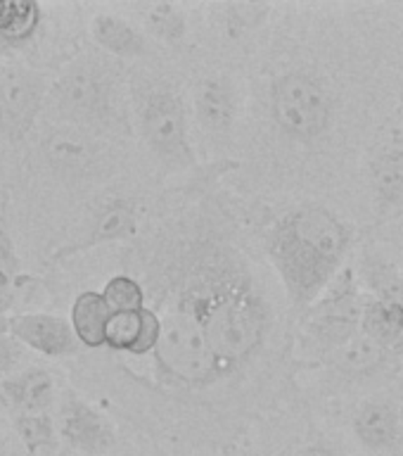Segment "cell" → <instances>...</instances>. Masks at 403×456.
I'll return each mask as SVG.
<instances>
[{
    "label": "cell",
    "mask_w": 403,
    "mask_h": 456,
    "mask_svg": "<svg viewBox=\"0 0 403 456\" xmlns=\"http://www.w3.org/2000/svg\"><path fill=\"white\" fill-rule=\"evenodd\" d=\"M349 240V228L323 207H302L278 221L269 256L294 305H309L330 283Z\"/></svg>",
    "instance_id": "obj_1"
},
{
    "label": "cell",
    "mask_w": 403,
    "mask_h": 456,
    "mask_svg": "<svg viewBox=\"0 0 403 456\" xmlns=\"http://www.w3.org/2000/svg\"><path fill=\"white\" fill-rule=\"evenodd\" d=\"M192 309L205 326L223 373L247 362L262 347L269 314L245 276L206 266L202 285L192 290Z\"/></svg>",
    "instance_id": "obj_2"
},
{
    "label": "cell",
    "mask_w": 403,
    "mask_h": 456,
    "mask_svg": "<svg viewBox=\"0 0 403 456\" xmlns=\"http://www.w3.org/2000/svg\"><path fill=\"white\" fill-rule=\"evenodd\" d=\"M155 354L169 376L188 385H206L223 376L219 356L192 306H181L164 316Z\"/></svg>",
    "instance_id": "obj_3"
},
{
    "label": "cell",
    "mask_w": 403,
    "mask_h": 456,
    "mask_svg": "<svg viewBox=\"0 0 403 456\" xmlns=\"http://www.w3.org/2000/svg\"><path fill=\"white\" fill-rule=\"evenodd\" d=\"M270 102L280 128L299 141H313L326 134L333 117L330 95L318 78L306 71H290L276 78Z\"/></svg>",
    "instance_id": "obj_4"
},
{
    "label": "cell",
    "mask_w": 403,
    "mask_h": 456,
    "mask_svg": "<svg viewBox=\"0 0 403 456\" xmlns=\"http://www.w3.org/2000/svg\"><path fill=\"white\" fill-rule=\"evenodd\" d=\"M142 131L149 145L169 162L185 164L192 159L183 105L173 93L159 91L149 95L142 110Z\"/></svg>",
    "instance_id": "obj_5"
},
{
    "label": "cell",
    "mask_w": 403,
    "mask_h": 456,
    "mask_svg": "<svg viewBox=\"0 0 403 456\" xmlns=\"http://www.w3.org/2000/svg\"><path fill=\"white\" fill-rule=\"evenodd\" d=\"M361 297L356 292L354 276L347 271L330 295L311 312V330L320 342L342 347L354 340L356 330L363 323Z\"/></svg>",
    "instance_id": "obj_6"
},
{
    "label": "cell",
    "mask_w": 403,
    "mask_h": 456,
    "mask_svg": "<svg viewBox=\"0 0 403 456\" xmlns=\"http://www.w3.org/2000/svg\"><path fill=\"white\" fill-rule=\"evenodd\" d=\"M41 110V81L34 74L12 71L0 77V134L20 138L34 126Z\"/></svg>",
    "instance_id": "obj_7"
},
{
    "label": "cell",
    "mask_w": 403,
    "mask_h": 456,
    "mask_svg": "<svg viewBox=\"0 0 403 456\" xmlns=\"http://www.w3.org/2000/svg\"><path fill=\"white\" fill-rule=\"evenodd\" d=\"M10 335L21 345L48 356H64L77 352V333L71 321L52 314H20L10 319Z\"/></svg>",
    "instance_id": "obj_8"
},
{
    "label": "cell",
    "mask_w": 403,
    "mask_h": 456,
    "mask_svg": "<svg viewBox=\"0 0 403 456\" xmlns=\"http://www.w3.org/2000/svg\"><path fill=\"white\" fill-rule=\"evenodd\" d=\"M60 435L69 447L84 454H105L114 444L109 423L78 399H69L64 404L62 416H60Z\"/></svg>",
    "instance_id": "obj_9"
},
{
    "label": "cell",
    "mask_w": 403,
    "mask_h": 456,
    "mask_svg": "<svg viewBox=\"0 0 403 456\" xmlns=\"http://www.w3.org/2000/svg\"><path fill=\"white\" fill-rule=\"evenodd\" d=\"M57 100L64 112L95 117L107 105L105 78L91 67H78L57 84Z\"/></svg>",
    "instance_id": "obj_10"
},
{
    "label": "cell",
    "mask_w": 403,
    "mask_h": 456,
    "mask_svg": "<svg viewBox=\"0 0 403 456\" xmlns=\"http://www.w3.org/2000/svg\"><path fill=\"white\" fill-rule=\"evenodd\" d=\"M52 376L43 369H27L0 380V392L20 413H45L52 402Z\"/></svg>",
    "instance_id": "obj_11"
},
{
    "label": "cell",
    "mask_w": 403,
    "mask_h": 456,
    "mask_svg": "<svg viewBox=\"0 0 403 456\" xmlns=\"http://www.w3.org/2000/svg\"><path fill=\"white\" fill-rule=\"evenodd\" d=\"M112 314V306L107 305L102 292H81L71 306V328L78 342H84L85 347H102Z\"/></svg>",
    "instance_id": "obj_12"
},
{
    "label": "cell",
    "mask_w": 403,
    "mask_h": 456,
    "mask_svg": "<svg viewBox=\"0 0 403 456\" xmlns=\"http://www.w3.org/2000/svg\"><path fill=\"white\" fill-rule=\"evenodd\" d=\"M354 433L370 449H390L399 440L397 411L387 402H368L359 409Z\"/></svg>",
    "instance_id": "obj_13"
},
{
    "label": "cell",
    "mask_w": 403,
    "mask_h": 456,
    "mask_svg": "<svg viewBox=\"0 0 403 456\" xmlns=\"http://www.w3.org/2000/svg\"><path fill=\"white\" fill-rule=\"evenodd\" d=\"M135 231V212L133 205L126 202V200H117L112 205H107L102 212H100L95 226H93L88 240H84L81 245L71 249H64L57 256L69 255V252H77V249L85 248H95V245H102V242L109 240H119V238H126Z\"/></svg>",
    "instance_id": "obj_14"
},
{
    "label": "cell",
    "mask_w": 403,
    "mask_h": 456,
    "mask_svg": "<svg viewBox=\"0 0 403 456\" xmlns=\"http://www.w3.org/2000/svg\"><path fill=\"white\" fill-rule=\"evenodd\" d=\"M197 114L212 131H226L233 124L235 98L223 78H209L197 93Z\"/></svg>",
    "instance_id": "obj_15"
},
{
    "label": "cell",
    "mask_w": 403,
    "mask_h": 456,
    "mask_svg": "<svg viewBox=\"0 0 403 456\" xmlns=\"http://www.w3.org/2000/svg\"><path fill=\"white\" fill-rule=\"evenodd\" d=\"M41 24V7L34 0H0V41L20 45L36 34Z\"/></svg>",
    "instance_id": "obj_16"
},
{
    "label": "cell",
    "mask_w": 403,
    "mask_h": 456,
    "mask_svg": "<svg viewBox=\"0 0 403 456\" xmlns=\"http://www.w3.org/2000/svg\"><path fill=\"white\" fill-rule=\"evenodd\" d=\"M373 191L383 209L403 207V150H390L370 167Z\"/></svg>",
    "instance_id": "obj_17"
},
{
    "label": "cell",
    "mask_w": 403,
    "mask_h": 456,
    "mask_svg": "<svg viewBox=\"0 0 403 456\" xmlns=\"http://www.w3.org/2000/svg\"><path fill=\"white\" fill-rule=\"evenodd\" d=\"M93 36H95V41L102 48H107L114 55L135 57L145 50L142 36L131 24H126L119 17H112V14L95 17V21H93Z\"/></svg>",
    "instance_id": "obj_18"
},
{
    "label": "cell",
    "mask_w": 403,
    "mask_h": 456,
    "mask_svg": "<svg viewBox=\"0 0 403 456\" xmlns=\"http://www.w3.org/2000/svg\"><path fill=\"white\" fill-rule=\"evenodd\" d=\"M363 330L380 345H391L403 338V305L397 302H368L363 309Z\"/></svg>",
    "instance_id": "obj_19"
},
{
    "label": "cell",
    "mask_w": 403,
    "mask_h": 456,
    "mask_svg": "<svg viewBox=\"0 0 403 456\" xmlns=\"http://www.w3.org/2000/svg\"><path fill=\"white\" fill-rule=\"evenodd\" d=\"M384 354H387L384 345H380L368 335H363V338H354L347 345H342L337 356H334V363L347 376H368V373L383 366Z\"/></svg>",
    "instance_id": "obj_20"
},
{
    "label": "cell",
    "mask_w": 403,
    "mask_h": 456,
    "mask_svg": "<svg viewBox=\"0 0 403 456\" xmlns=\"http://www.w3.org/2000/svg\"><path fill=\"white\" fill-rule=\"evenodd\" d=\"M14 430L27 449V456H36L41 449L55 447V426L48 413H17Z\"/></svg>",
    "instance_id": "obj_21"
},
{
    "label": "cell",
    "mask_w": 403,
    "mask_h": 456,
    "mask_svg": "<svg viewBox=\"0 0 403 456\" xmlns=\"http://www.w3.org/2000/svg\"><path fill=\"white\" fill-rule=\"evenodd\" d=\"M93 157V150L88 142L77 138V135L57 134L48 142V159L55 164L60 171H81L88 167Z\"/></svg>",
    "instance_id": "obj_22"
},
{
    "label": "cell",
    "mask_w": 403,
    "mask_h": 456,
    "mask_svg": "<svg viewBox=\"0 0 403 456\" xmlns=\"http://www.w3.org/2000/svg\"><path fill=\"white\" fill-rule=\"evenodd\" d=\"M145 309V306H142ZM142 309L135 312H114L109 323H107V347L117 349V352H131L135 354L138 340L142 333Z\"/></svg>",
    "instance_id": "obj_23"
},
{
    "label": "cell",
    "mask_w": 403,
    "mask_h": 456,
    "mask_svg": "<svg viewBox=\"0 0 403 456\" xmlns=\"http://www.w3.org/2000/svg\"><path fill=\"white\" fill-rule=\"evenodd\" d=\"M366 278H368L370 288L377 292V299L403 305V278L390 262H384L383 256L370 255L366 259Z\"/></svg>",
    "instance_id": "obj_24"
},
{
    "label": "cell",
    "mask_w": 403,
    "mask_h": 456,
    "mask_svg": "<svg viewBox=\"0 0 403 456\" xmlns=\"http://www.w3.org/2000/svg\"><path fill=\"white\" fill-rule=\"evenodd\" d=\"M102 297L112 306V312H135V309L145 306V292L138 281L128 276L109 278L102 290Z\"/></svg>",
    "instance_id": "obj_25"
},
{
    "label": "cell",
    "mask_w": 403,
    "mask_h": 456,
    "mask_svg": "<svg viewBox=\"0 0 403 456\" xmlns=\"http://www.w3.org/2000/svg\"><path fill=\"white\" fill-rule=\"evenodd\" d=\"M148 27L149 31L166 43H178L185 34V20L181 10L169 3H159V5L149 7L148 12Z\"/></svg>",
    "instance_id": "obj_26"
},
{
    "label": "cell",
    "mask_w": 403,
    "mask_h": 456,
    "mask_svg": "<svg viewBox=\"0 0 403 456\" xmlns=\"http://www.w3.org/2000/svg\"><path fill=\"white\" fill-rule=\"evenodd\" d=\"M17 273H20V259L14 252V242L5 231H0V290L10 292V288L17 283Z\"/></svg>",
    "instance_id": "obj_27"
},
{
    "label": "cell",
    "mask_w": 403,
    "mask_h": 456,
    "mask_svg": "<svg viewBox=\"0 0 403 456\" xmlns=\"http://www.w3.org/2000/svg\"><path fill=\"white\" fill-rule=\"evenodd\" d=\"M228 12H230V20L233 24H242V27H252L256 21L262 20L263 14L269 12V5H230L228 7Z\"/></svg>",
    "instance_id": "obj_28"
},
{
    "label": "cell",
    "mask_w": 403,
    "mask_h": 456,
    "mask_svg": "<svg viewBox=\"0 0 403 456\" xmlns=\"http://www.w3.org/2000/svg\"><path fill=\"white\" fill-rule=\"evenodd\" d=\"M21 342L7 335H0V378L5 376L7 370L12 369L14 363L21 359Z\"/></svg>",
    "instance_id": "obj_29"
},
{
    "label": "cell",
    "mask_w": 403,
    "mask_h": 456,
    "mask_svg": "<svg viewBox=\"0 0 403 456\" xmlns=\"http://www.w3.org/2000/svg\"><path fill=\"white\" fill-rule=\"evenodd\" d=\"M299 456H342V454L334 447H330V444H311V447H306Z\"/></svg>",
    "instance_id": "obj_30"
},
{
    "label": "cell",
    "mask_w": 403,
    "mask_h": 456,
    "mask_svg": "<svg viewBox=\"0 0 403 456\" xmlns=\"http://www.w3.org/2000/svg\"><path fill=\"white\" fill-rule=\"evenodd\" d=\"M10 306H12V295H10V292L0 290V316H3V314H5Z\"/></svg>",
    "instance_id": "obj_31"
},
{
    "label": "cell",
    "mask_w": 403,
    "mask_h": 456,
    "mask_svg": "<svg viewBox=\"0 0 403 456\" xmlns=\"http://www.w3.org/2000/svg\"><path fill=\"white\" fill-rule=\"evenodd\" d=\"M0 335H10V319L0 316Z\"/></svg>",
    "instance_id": "obj_32"
},
{
    "label": "cell",
    "mask_w": 403,
    "mask_h": 456,
    "mask_svg": "<svg viewBox=\"0 0 403 456\" xmlns=\"http://www.w3.org/2000/svg\"><path fill=\"white\" fill-rule=\"evenodd\" d=\"M0 449H3V440H0Z\"/></svg>",
    "instance_id": "obj_33"
}]
</instances>
